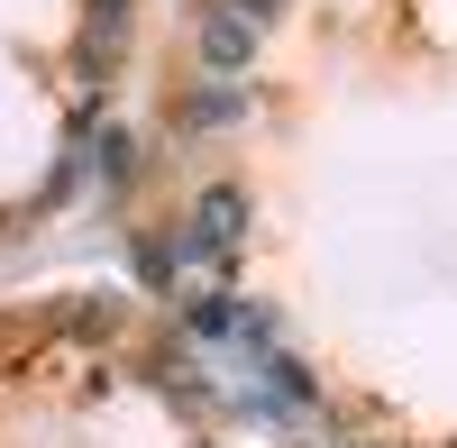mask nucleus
<instances>
[{
  "label": "nucleus",
  "mask_w": 457,
  "mask_h": 448,
  "mask_svg": "<svg viewBox=\"0 0 457 448\" xmlns=\"http://www.w3.org/2000/svg\"><path fill=\"white\" fill-rule=\"evenodd\" d=\"M193 55H202L211 73H247V64H256V28H247L238 10H202V19H193Z\"/></svg>",
  "instance_id": "nucleus-1"
},
{
  "label": "nucleus",
  "mask_w": 457,
  "mask_h": 448,
  "mask_svg": "<svg viewBox=\"0 0 457 448\" xmlns=\"http://www.w3.org/2000/svg\"><path fill=\"white\" fill-rule=\"evenodd\" d=\"M193 229H202L211 247H238V229H247V193H238V183H211V193L193 202Z\"/></svg>",
  "instance_id": "nucleus-2"
},
{
  "label": "nucleus",
  "mask_w": 457,
  "mask_h": 448,
  "mask_svg": "<svg viewBox=\"0 0 457 448\" xmlns=\"http://www.w3.org/2000/svg\"><path fill=\"white\" fill-rule=\"evenodd\" d=\"M220 120H238V92H202V101H183V129H220Z\"/></svg>",
  "instance_id": "nucleus-3"
},
{
  "label": "nucleus",
  "mask_w": 457,
  "mask_h": 448,
  "mask_svg": "<svg viewBox=\"0 0 457 448\" xmlns=\"http://www.w3.org/2000/svg\"><path fill=\"white\" fill-rule=\"evenodd\" d=\"M220 10H238L247 28H265V19H275V10H284V0H220Z\"/></svg>",
  "instance_id": "nucleus-4"
},
{
  "label": "nucleus",
  "mask_w": 457,
  "mask_h": 448,
  "mask_svg": "<svg viewBox=\"0 0 457 448\" xmlns=\"http://www.w3.org/2000/svg\"><path fill=\"white\" fill-rule=\"evenodd\" d=\"M101 10H129V0H101Z\"/></svg>",
  "instance_id": "nucleus-5"
}]
</instances>
